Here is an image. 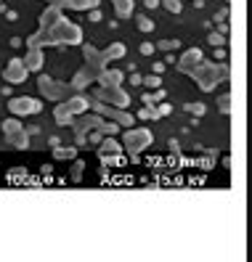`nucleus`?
Masks as SVG:
<instances>
[{"mask_svg": "<svg viewBox=\"0 0 252 262\" xmlns=\"http://www.w3.org/2000/svg\"><path fill=\"white\" fill-rule=\"evenodd\" d=\"M83 42V32L74 21L61 19L56 27L51 29H37L35 35L27 37L29 48H45V45H80Z\"/></svg>", "mask_w": 252, "mask_h": 262, "instance_id": "f257e3e1", "label": "nucleus"}, {"mask_svg": "<svg viewBox=\"0 0 252 262\" xmlns=\"http://www.w3.org/2000/svg\"><path fill=\"white\" fill-rule=\"evenodd\" d=\"M141 53H144V56H154V45L151 42H144V45H141Z\"/></svg>", "mask_w": 252, "mask_h": 262, "instance_id": "72a5a7b5", "label": "nucleus"}, {"mask_svg": "<svg viewBox=\"0 0 252 262\" xmlns=\"http://www.w3.org/2000/svg\"><path fill=\"white\" fill-rule=\"evenodd\" d=\"M53 159H77V148H74V146H69V148L56 146V148H53Z\"/></svg>", "mask_w": 252, "mask_h": 262, "instance_id": "4be33fe9", "label": "nucleus"}, {"mask_svg": "<svg viewBox=\"0 0 252 262\" xmlns=\"http://www.w3.org/2000/svg\"><path fill=\"white\" fill-rule=\"evenodd\" d=\"M0 127H3L6 141H8L13 148H27V146H29V135H27V130L22 127V122H19L16 117H8L6 122H0Z\"/></svg>", "mask_w": 252, "mask_h": 262, "instance_id": "0eeeda50", "label": "nucleus"}, {"mask_svg": "<svg viewBox=\"0 0 252 262\" xmlns=\"http://www.w3.org/2000/svg\"><path fill=\"white\" fill-rule=\"evenodd\" d=\"M48 143H51L53 148H56V146H61V141H59V135H51V138H48Z\"/></svg>", "mask_w": 252, "mask_h": 262, "instance_id": "ea45409f", "label": "nucleus"}, {"mask_svg": "<svg viewBox=\"0 0 252 262\" xmlns=\"http://www.w3.org/2000/svg\"><path fill=\"white\" fill-rule=\"evenodd\" d=\"M122 80H125V74H122L120 69H104V72L96 77V82H99L101 88H120Z\"/></svg>", "mask_w": 252, "mask_h": 262, "instance_id": "4468645a", "label": "nucleus"}, {"mask_svg": "<svg viewBox=\"0 0 252 262\" xmlns=\"http://www.w3.org/2000/svg\"><path fill=\"white\" fill-rule=\"evenodd\" d=\"M162 72H165V64H162V61H157V64H154V74H157V77H160Z\"/></svg>", "mask_w": 252, "mask_h": 262, "instance_id": "4c0bfd02", "label": "nucleus"}, {"mask_svg": "<svg viewBox=\"0 0 252 262\" xmlns=\"http://www.w3.org/2000/svg\"><path fill=\"white\" fill-rule=\"evenodd\" d=\"M181 48V40H160L154 45V51H178Z\"/></svg>", "mask_w": 252, "mask_h": 262, "instance_id": "b1692460", "label": "nucleus"}, {"mask_svg": "<svg viewBox=\"0 0 252 262\" xmlns=\"http://www.w3.org/2000/svg\"><path fill=\"white\" fill-rule=\"evenodd\" d=\"M56 6L69 11H90V8H99V0H59Z\"/></svg>", "mask_w": 252, "mask_h": 262, "instance_id": "6ab92c4d", "label": "nucleus"}, {"mask_svg": "<svg viewBox=\"0 0 252 262\" xmlns=\"http://www.w3.org/2000/svg\"><path fill=\"white\" fill-rule=\"evenodd\" d=\"M3 77H6V82H11V85L24 82V80H27V67H24V61H22V58H11L8 64H6Z\"/></svg>", "mask_w": 252, "mask_h": 262, "instance_id": "f8f14e48", "label": "nucleus"}, {"mask_svg": "<svg viewBox=\"0 0 252 262\" xmlns=\"http://www.w3.org/2000/svg\"><path fill=\"white\" fill-rule=\"evenodd\" d=\"M93 101L96 103H104V106H114V109H125L130 103V96L125 93L122 88H99L93 90Z\"/></svg>", "mask_w": 252, "mask_h": 262, "instance_id": "39448f33", "label": "nucleus"}, {"mask_svg": "<svg viewBox=\"0 0 252 262\" xmlns=\"http://www.w3.org/2000/svg\"><path fill=\"white\" fill-rule=\"evenodd\" d=\"M104 122V117L99 114H85L74 122V135H77V146H85L88 143V130H99V125Z\"/></svg>", "mask_w": 252, "mask_h": 262, "instance_id": "9d476101", "label": "nucleus"}, {"mask_svg": "<svg viewBox=\"0 0 252 262\" xmlns=\"http://www.w3.org/2000/svg\"><path fill=\"white\" fill-rule=\"evenodd\" d=\"M146 8H160V0H144Z\"/></svg>", "mask_w": 252, "mask_h": 262, "instance_id": "58836bf2", "label": "nucleus"}, {"mask_svg": "<svg viewBox=\"0 0 252 262\" xmlns=\"http://www.w3.org/2000/svg\"><path fill=\"white\" fill-rule=\"evenodd\" d=\"M83 169H85V162L83 159H74V167H72V175H69V180H80L83 178Z\"/></svg>", "mask_w": 252, "mask_h": 262, "instance_id": "bb28decb", "label": "nucleus"}, {"mask_svg": "<svg viewBox=\"0 0 252 262\" xmlns=\"http://www.w3.org/2000/svg\"><path fill=\"white\" fill-rule=\"evenodd\" d=\"M151 141H154V135H151L149 127H130L128 133H125L122 146L128 148V154H133V157H135V154H141L144 148H149Z\"/></svg>", "mask_w": 252, "mask_h": 262, "instance_id": "20e7f679", "label": "nucleus"}, {"mask_svg": "<svg viewBox=\"0 0 252 262\" xmlns=\"http://www.w3.org/2000/svg\"><path fill=\"white\" fill-rule=\"evenodd\" d=\"M61 19H64L61 8H59V6H48V8L40 13V29H51V27H56Z\"/></svg>", "mask_w": 252, "mask_h": 262, "instance_id": "2eb2a0df", "label": "nucleus"}, {"mask_svg": "<svg viewBox=\"0 0 252 262\" xmlns=\"http://www.w3.org/2000/svg\"><path fill=\"white\" fill-rule=\"evenodd\" d=\"M138 119H160V114H157V106H144V109L138 112Z\"/></svg>", "mask_w": 252, "mask_h": 262, "instance_id": "c85d7f7f", "label": "nucleus"}, {"mask_svg": "<svg viewBox=\"0 0 252 262\" xmlns=\"http://www.w3.org/2000/svg\"><path fill=\"white\" fill-rule=\"evenodd\" d=\"M183 109H186L188 114H194V117H204V103H199V101H197V103H186Z\"/></svg>", "mask_w": 252, "mask_h": 262, "instance_id": "7c9ffc66", "label": "nucleus"}, {"mask_svg": "<svg viewBox=\"0 0 252 262\" xmlns=\"http://www.w3.org/2000/svg\"><path fill=\"white\" fill-rule=\"evenodd\" d=\"M125 51H128V48H125V42H112V45H109V48H104L101 53H104L106 61H114V58H122Z\"/></svg>", "mask_w": 252, "mask_h": 262, "instance_id": "412c9836", "label": "nucleus"}, {"mask_svg": "<svg viewBox=\"0 0 252 262\" xmlns=\"http://www.w3.org/2000/svg\"><path fill=\"white\" fill-rule=\"evenodd\" d=\"M141 82H144L146 88H157V90H160V85H162V77H157V74H149V77H141Z\"/></svg>", "mask_w": 252, "mask_h": 262, "instance_id": "c756f323", "label": "nucleus"}, {"mask_svg": "<svg viewBox=\"0 0 252 262\" xmlns=\"http://www.w3.org/2000/svg\"><path fill=\"white\" fill-rule=\"evenodd\" d=\"M0 3H3V0H0Z\"/></svg>", "mask_w": 252, "mask_h": 262, "instance_id": "37998d69", "label": "nucleus"}, {"mask_svg": "<svg viewBox=\"0 0 252 262\" xmlns=\"http://www.w3.org/2000/svg\"><path fill=\"white\" fill-rule=\"evenodd\" d=\"M8 112L13 117H29V114H40L43 112V103L32 96H16L8 101Z\"/></svg>", "mask_w": 252, "mask_h": 262, "instance_id": "1a4fd4ad", "label": "nucleus"}, {"mask_svg": "<svg viewBox=\"0 0 252 262\" xmlns=\"http://www.w3.org/2000/svg\"><path fill=\"white\" fill-rule=\"evenodd\" d=\"M120 151H122V146L114 141V138H106V141H101V146H99V157L104 162H109V159H117Z\"/></svg>", "mask_w": 252, "mask_h": 262, "instance_id": "f3484780", "label": "nucleus"}, {"mask_svg": "<svg viewBox=\"0 0 252 262\" xmlns=\"http://www.w3.org/2000/svg\"><path fill=\"white\" fill-rule=\"evenodd\" d=\"M162 98H165V90L160 88L157 93H146V96H144V106H154L157 101H162Z\"/></svg>", "mask_w": 252, "mask_h": 262, "instance_id": "cd10ccee", "label": "nucleus"}, {"mask_svg": "<svg viewBox=\"0 0 252 262\" xmlns=\"http://www.w3.org/2000/svg\"><path fill=\"white\" fill-rule=\"evenodd\" d=\"M101 141H104V135H101L99 130H96V133H90V143H101Z\"/></svg>", "mask_w": 252, "mask_h": 262, "instance_id": "e433bc0d", "label": "nucleus"}, {"mask_svg": "<svg viewBox=\"0 0 252 262\" xmlns=\"http://www.w3.org/2000/svg\"><path fill=\"white\" fill-rule=\"evenodd\" d=\"M188 77H191L204 93H210V90L218 88V82L228 80V67H218V64H212V61H202Z\"/></svg>", "mask_w": 252, "mask_h": 262, "instance_id": "f03ea898", "label": "nucleus"}, {"mask_svg": "<svg viewBox=\"0 0 252 262\" xmlns=\"http://www.w3.org/2000/svg\"><path fill=\"white\" fill-rule=\"evenodd\" d=\"M172 109H170V103H160V106H157V114H160V117H167Z\"/></svg>", "mask_w": 252, "mask_h": 262, "instance_id": "473e14b6", "label": "nucleus"}, {"mask_svg": "<svg viewBox=\"0 0 252 262\" xmlns=\"http://www.w3.org/2000/svg\"><path fill=\"white\" fill-rule=\"evenodd\" d=\"M135 24L141 32H154V21L146 16V13H135Z\"/></svg>", "mask_w": 252, "mask_h": 262, "instance_id": "5701e85b", "label": "nucleus"}, {"mask_svg": "<svg viewBox=\"0 0 252 262\" xmlns=\"http://www.w3.org/2000/svg\"><path fill=\"white\" fill-rule=\"evenodd\" d=\"M90 82H96V72H90L88 67H83L80 72H77L74 77H72V90H83V88H88Z\"/></svg>", "mask_w": 252, "mask_h": 262, "instance_id": "a211bd4d", "label": "nucleus"}, {"mask_svg": "<svg viewBox=\"0 0 252 262\" xmlns=\"http://www.w3.org/2000/svg\"><path fill=\"white\" fill-rule=\"evenodd\" d=\"M83 58H85V67L90 69V72H96V77L106 69V64L109 61L104 58V53L101 51H96L93 45H83Z\"/></svg>", "mask_w": 252, "mask_h": 262, "instance_id": "9b49d317", "label": "nucleus"}, {"mask_svg": "<svg viewBox=\"0 0 252 262\" xmlns=\"http://www.w3.org/2000/svg\"><path fill=\"white\" fill-rule=\"evenodd\" d=\"M88 16H90V21H101V11L93 8V11H88Z\"/></svg>", "mask_w": 252, "mask_h": 262, "instance_id": "f704fd0d", "label": "nucleus"}, {"mask_svg": "<svg viewBox=\"0 0 252 262\" xmlns=\"http://www.w3.org/2000/svg\"><path fill=\"white\" fill-rule=\"evenodd\" d=\"M160 6H165L170 13H181V0H160Z\"/></svg>", "mask_w": 252, "mask_h": 262, "instance_id": "2f4dec72", "label": "nucleus"}, {"mask_svg": "<svg viewBox=\"0 0 252 262\" xmlns=\"http://www.w3.org/2000/svg\"><path fill=\"white\" fill-rule=\"evenodd\" d=\"M210 42H212V45H223V35L212 32V35H210Z\"/></svg>", "mask_w": 252, "mask_h": 262, "instance_id": "c9c22d12", "label": "nucleus"}, {"mask_svg": "<svg viewBox=\"0 0 252 262\" xmlns=\"http://www.w3.org/2000/svg\"><path fill=\"white\" fill-rule=\"evenodd\" d=\"M117 130H120V127L114 125V122H101V125H99V133H101V135H106V138H114V135H117Z\"/></svg>", "mask_w": 252, "mask_h": 262, "instance_id": "a878e982", "label": "nucleus"}, {"mask_svg": "<svg viewBox=\"0 0 252 262\" xmlns=\"http://www.w3.org/2000/svg\"><path fill=\"white\" fill-rule=\"evenodd\" d=\"M88 109H90V98L74 93V96H69L64 103H59L56 109H53V119H56V125L67 127V125H72V122H74L77 114H85Z\"/></svg>", "mask_w": 252, "mask_h": 262, "instance_id": "7ed1b4c3", "label": "nucleus"}, {"mask_svg": "<svg viewBox=\"0 0 252 262\" xmlns=\"http://www.w3.org/2000/svg\"><path fill=\"white\" fill-rule=\"evenodd\" d=\"M37 88H40V93H43L45 98H51V101H61V98L67 101L69 96H74V90H72L69 85H64V82H56L53 77H48V74H40Z\"/></svg>", "mask_w": 252, "mask_h": 262, "instance_id": "423d86ee", "label": "nucleus"}, {"mask_svg": "<svg viewBox=\"0 0 252 262\" xmlns=\"http://www.w3.org/2000/svg\"><path fill=\"white\" fill-rule=\"evenodd\" d=\"M56 3H59V0H51V6H56Z\"/></svg>", "mask_w": 252, "mask_h": 262, "instance_id": "79ce46f5", "label": "nucleus"}, {"mask_svg": "<svg viewBox=\"0 0 252 262\" xmlns=\"http://www.w3.org/2000/svg\"><path fill=\"white\" fill-rule=\"evenodd\" d=\"M22 61H24L27 72H40L43 69V61H45V53H43V48H29Z\"/></svg>", "mask_w": 252, "mask_h": 262, "instance_id": "dca6fc26", "label": "nucleus"}, {"mask_svg": "<svg viewBox=\"0 0 252 262\" xmlns=\"http://www.w3.org/2000/svg\"><path fill=\"white\" fill-rule=\"evenodd\" d=\"M218 106H220V114H223V117H228V114H231V93L218 96Z\"/></svg>", "mask_w": 252, "mask_h": 262, "instance_id": "393cba45", "label": "nucleus"}, {"mask_svg": "<svg viewBox=\"0 0 252 262\" xmlns=\"http://www.w3.org/2000/svg\"><path fill=\"white\" fill-rule=\"evenodd\" d=\"M112 6H114V11H117L120 19H130L133 11H135V3H133V0H112Z\"/></svg>", "mask_w": 252, "mask_h": 262, "instance_id": "aec40b11", "label": "nucleus"}, {"mask_svg": "<svg viewBox=\"0 0 252 262\" xmlns=\"http://www.w3.org/2000/svg\"><path fill=\"white\" fill-rule=\"evenodd\" d=\"M93 109H96L99 117H109V122H114L117 127H125V130H130L133 122H135V117L128 114L125 109H114V106H104V103H96V101H93Z\"/></svg>", "mask_w": 252, "mask_h": 262, "instance_id": "6e6552de", "label": "nucleus"}, {"mask_svg": "<svg viewBox=\"0 0 252 262\" xmlns=\"http://www.w3.org/2000/svg\"><path fill=\"white\" fill-rule=\"evenodd\" d=\"M202 51L199 48H188L181 58H178V72H183V74H191L199 64H202Z\"/></svg>", "mask_w": 252, "mask_h": 262, "instance_id": "ddd939ff", "label": "nucleus"}, {"mask_svg": "<svg viewBox=\"0 0 252 262\" xmlns=\"http://www.w3.org/2000/svg\"><path fill=\"white\" fill-rule=\"evenodd\" d=\"M130 82H133V85H141V74L133 72V74H130Z\"/></svg>", "mask_w": 252, "mask_h": 262, "instance_id": "a19ab883", "label": "nucleus"}]
</instances>
